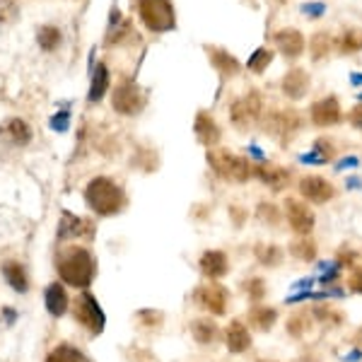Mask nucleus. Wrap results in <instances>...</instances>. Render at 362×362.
<instances>
[{"label":"nucleus","instance_id":"3","mask_svg":"<svg viewBox=\"0 0 362 362\" xmlns=\"http://www.w3.org/2000/svg\"><path fill=\"white\" fill-rule=\"evenodd\" d=\"M208 162H210V167L215 169L218 177H223L227 181H235V184H244V181L254 174V167H251V162L247 157H239L223 148L208 150Z\"/></svg>","mask_w":362,"mask_h":362},{"label":"nucleus","instance_id":"39","mask_svg":"<svg viewBox=\"0 0 362 362\" xmlns=\"http://www.w3.org/2000/svg\"><path fill=\"white\" fill-rule=\"evenodd\" d=\"M314 314H317L319 319H324V321H334V324H341L343 321V314H338V312H334V309H326V307H317L314 309Z\"/></svg>","mask_w":362,"mask_h":362},{"label":"nucleus","instance_id":"7","mask_svg":"<svg viewBox=\"0 0 362 362\" xmlns=\"http://www.w3.org/2000/svg\"><path fill=\"white\" fill-rule=\"evenodd\" d=\"M75 319L80 321V324L85 326L90 334H102L104 331V324H107V317H104L102 307H99L97 297L90 295V293H83L78 300V305H75Z\"/></svg>","mask_w":362,"mask_h":362},{"label":"nucleus","instance_id":"29","mask_svg":"<svg viewBox=\"0 0 362 362\" xmlns=\"http://www.w3.org/2000/svg\"><path fill=\"white\" fill-rule=\"evenodd\" d=\"M256 259L261 261L264 266H280L283 264V251H280V247H276V244H259L256 247Z\"/></svg>","mask_w":362,"mask_h":362},{"label":"nucleus","instance_id":"15","mask_svg":"<svg viewBox=\"0 0 362 362\" xmlns=\"http://www.w3.org/2000/svg\"><path fill=\"white\" fill-rule=\"evenodd\" d=\"M309 90V75L302 68L288 70V75L283 78V95L288 99H302Z\"/></svg>","mask_w":362,"mask_h":362},{"label":"nucleus","instance_id":"12","mask_svg":"<svg viewBox=\"0 0 362 362\" xmlns=\"http://www.w3.org/2000/svg\"><path fill=\"white\" fill-rule=\"evenodd\" d=\"M309 116H312V124L319 126V128L336 126L338 121H341V104H338L336 97H324V99H319V102L312 104Z\"/></svg>","mask_w":362,"mask_h":362},{"label":"nucleus","instance_id":"32","mask_svg":"<svg viewBox=\"0 0 362 362\" xmlns=\"http://www.w3.org/2000/svg\"><path fill=\"white\" fill-rule=\"evenodd\" d=\"M39 46H42L44 51H54L58 44H61V29L56 27H42L39 29Z\"/></svg>","mask_w":362,"mask_h":362},{"label":"nucleus","instance_id":"27","mask_svg":"<svg viewBox=\"0 0 362 362\" xmlns=\"http://www.w3.org/2000/svg\"><path fill=\"white\" fill-rule=\"evenodd\" d=\"M338 49L343 51V54H358L362 51V29L358 27H350L346 32L341 34V39H338Z\"/></svg>","mask_w":362,"mask_h":362},{"label":"nucleus","instance_id":"19","mask_svg":"<svg viewBox=\"0 0 362 362\" xmlns=\"http://www.w3.org/2000/svg\"><path fill=\"white\" fill-rule=\"evenodd\" d=\"M210 61H213V66L218 68V73L223 75V78H235L239 73V61L232 54H227V51L218 49V46H206Z\"/></svg>","mask_w":362,"mask_h":362},{"label":"nucleus","instance_id":"33","mask_svg":"<svg viewBox=\"0 0 362 362\" xmlns=\"http://www.w3.org/2000/svg\"><path fill=\"white\" fill-rule=\"evenodd\" d=\"M271 61H273L271 51L259 49L256 54H251V58H249V70H251V73H256V75H261L268 66H271Z\"/></svg>","mask_w":362,"mask_h":362},{"label":"nucleus","instance_id":"11","mask_svg":"<svg viewBox=\"0 0 362 362\" xmlns=\"http://www.w3.org/2000/svg\"><path fill=\"white\" fill-rule=\"evenodd\" d=\"M285 213H288V223L297 232V235L309 237V232L314 230V213H312V208L305 206L302 201L288 198V201H285Z\"/></svg>","mask_w":362,"mask_h":362},{"label":"nucleus","instance_id":"24","mask_svg":"<svg viewBox=\"0 0 362 362\" xmlns=\"http://www.w3.org/2000/svg\"><path fill=\"white\" fill-rule=\"evenodd\" d=\"M109 90V70L104 63H97L95 75H92V87H90V102H99Z\"/></svg>","mask_w":362,"mask_h":362},{"label":"nucleus","instance_id":"1","mask_svg":"<svg viewBox=\"0 0 362 362\" xmlns=\"http://www.w3.org/2000/svg\"><path fill=\"white\" fill-rule=\"evenodd\" d=\"M97 264L95 256L87 249H73L70 254L58 261V276L66 285H73L75 290H87L95 280Z\"/></svg>","mask_w":362,"mask_h":362},{"label":"nucleus","instance_id":"13","mask_svg":"<svg viewBox=\"0 0 362 362\" xmlns=\"http://www.w3.org/2000/svg\"><path fill=\"white\" fill-rule=\"evenodd\" d=\"M273 42H276L280 54H285L288 58H300L302 51H305V37H302V32L295 27L278 29V32L273 34Z\"/></svg>","mask_w":362,"mask_h":362},{"label":"nucleus","instance_id":"25","mask_svg":"<svg viewBox=\"0 0 362 362\" xmlns=\"http://www.w3.org/2000/svg\"><path fill=\"white\" fill-rule=\"evenodd\" d=\"M191 334H194V338L201 346H208V343H213L215 336H218V326L210 319H196V321H191Z\"/></svg>","mask_w":362,"mask_h":362},{"label":"nucleus","instance_id":"4","mask_svg":"<svg viewBox=\"0 0 362 362\" xmlns=\"http://www.w3.org/2000/svg\"><path fill=\"white\" fill-rule=\"evenodd\" d=\"M138 15L150 32H169L177 27L174 5L169 0H138Z\"/></svg>","mask_w":362,"mask_h":362},{"label":"nucleus","instance_id":"16","mask_svg":"<svg viewBox=\"0 0 362 362\" xmlns=\"http://www.w3.org/2000/svg\"><path fill=\"white\" fill-rule=\"evenodd\" d=\"M194 131H196V138L201 140L206 148H213V145L220 143V126L213 121V116H208L206 112H201L196 116V124H194Z\"/></svg>","mask_w":362,"mask_h":362},{"label":"nucleus","instance_id":"9","mask_svg":"<svg viewBox=\"0 0 362 362\" xmlns=\"http://www.w3.org/2000/svg\"><path fill=\"white\" fill-rule=\"evenodd\" d=\"M112 104H114V109L119 114L133 116V114H138L140 109H143L145 99H143V92L138 90L136 83H121L119 87H116Z\"/></svg>","mask_w":362,"mask_h":362},{"label":"nucleus","instance_id":"8","mask_svg":"<svg viewBox=\"0 0 362 362\" xmlns=\"http://www.w3.org/2000/svg\"><path fill=\"white\" fill-rule=\"evenodd\" d=\"M194 300L198 307H203L206 312H210L213 317H223L227 312V302H230V293L218 283L201 285L194 293Z\"/></svg>","mask_w":362,"mask_h":362},{"label":"nucleus","instance_id":"28","mask_svg":"<svg viewBox=\"0 0 362 362\" xmlns=\"http://www.w3.org/2000/svg\"><path fill=\"white\" fill-rule=\"evenodd\" d=\"M46 362H90L85 358V353H80L78 348L73 346H58L49 353Z\"/></svg>","mask_w":362,"mask_h":362},{"label":"nucleus","instance_id":"41","mask_svg":"<svg viewBox=\"0 0 362 362\" xmlns=\"http://www.w3.org/2000/svg\"><path fill=\"white\" fill-rule=\"evenodd\" d=\"M348 288L353 290V293H360V295H362V266H360V268H355V271L350 273Z\"/></svg>","mask_w":362,"mask_h":362},{"label":"nucleus","instance_id":"2","mask_svg":"<svg viewBox=\"0 0 362 362\" xmlns=\"http://www.w3.org/2000/svg\"><path fill=\"white\" fill-rule=\"evenodd\" d=\"M85 201L97 215L109 218V215H116L121 208H124V191H121V186L114 184L112 179L97 177V179H92L90 184H87Z\"/></svg>","mask_w":362,"mask_h":362},{"label":"nucleus","instance_id":"42","mask_svg":"<svg viewBox=\"0 0 362 362\" xmlns=\"http://www.w3.org/2000/svg\"><path fill=\"white\" fill-rule=\"evenodd\" d=\"M326 5L324 3H309V5H302V13H307V17H312V20H317V17L324 15Z\"/></svg>","mask_w":362,"mask_h":362},{"label":"nucleus","instance_id":"18","mask_svg":"<svg viewBox=\"0 0 362 362\" xmlns=\"http://www.w3.org/2000/svg\"><path fill=\"white\" fill-rule=\"evenodd\" d=\"M225 343H227V348H230V353H244V350H249L251 346L249 329L239 319H235L225 331Z\"/></svg>","mask_w":362,"mask_h":362},{"label":"nucleus","instance_id":"31","mask_svg":"<svg viewBox=\"0 0 362 362\" xmlns=\"http://www.w3.org/2000/svg\"><path fill=\"white\" fill-rule=\"evenodd\" d=\"M8 133L10 138H13L15 145H27L29 140H32V128H29L22 119H13L8 124Z\"/></svg>","mask_w":362,"mask_h":362},{"label":"nucleus","instance_id":"47","mask_svg":"<svg viewBox=\"0 0 362 362\" xmlns=\"http://www.w3.org/2000/svg\"><path fill=\"white\" fill-rule=\"evenodd\" d=\"M273 3H278V5H283V3H285V0H273Z\"/></svg>","mask_w":362,"mask_h":362},{"label":"nucleus","instance_id":"17","mask_svg":"<svg viewBox=\"0 0 362 362\" xmlns=\"http://www.w3.org/2000/svg\"><path fill=\"white\" fill-rule=\"evenodd\" d=\"M254 174L264 181L266 186H271L273 191H283L285 186L290 184V172L285 167H278V165H261V167H254Z\"/></svg>","mask_w":362,"mask_h":362},{"label":"nucleus","instance_id":"6","mask_svg":"<svg viewBox=\"0 0 362 362\" xmlns=\"http://www.w3.org/2000/svg\"><path fill=\"white\" fill-rule=\"evenodd\" d=\"M261 114H264V102H261V95L256 90H251L244 97H239L230 107V121L242 133L249 131V128L261 119Z\"/></svg>","mask_w":362,"mask_h":362},{"label":"nucleus","instance_id":"5","mask_svg":"<svg viewBox=\"0 0 362 362\" xmlns=\"http://www.w3.org/2000/svg\"><path fill=\"white\" fill-rule=\"evenodd\" d=\"M264 128L268 136H273L278 143L288 145L290 140L297 136V131L302 128V116L295 109H276L266 116Z\"/></svg>","mask_w":362,"mask_h":362},{"label":"nucleus","instance_id":"37","mask_svg":"<svg viewBox=\"0 0 362 362\" xmlns=\"http://www.w3.org/2000/svg\"><path fill=\"white\" fill-rule=\"evenodd\" d=\"M259 218L264 220V223H271V225H278L280 223L278 208L271 206V203H261V206H259Z\"/></svg>","mask_w":362,"mask_h":362},{"label":"nucleus","instance_id":"44","mask_svg":"<svg viewBox=\"0 0 362 362\" xmlns=\"http://www.w3.org/2000/svg\"><path fill=\"white\" fill-rule=\"evenodd\" d=\"M3 314H5V319H8V324H15L17 314L13 312V309H3Z\"/></svg>","mask_w":362,"mask_h":362},{"label":"nucleus","instance_id":"21","mask_svg":"<svg viewBox=\"0 0 362 362\" xmlns=\"http://www.w3.org/2000/svg\"><path fill=\"white\" fill-rule=\"evenodd\" d=\"M85 227H87L85 220H80L78 215L66 210V213L61 215V225H58V239H73V237L85 235Z\"/></svg>","mask_w":362,"mask_h":362},{"label":"nucleus","instance_id":"48","mask_svg":"<svg viewBox=\"0 0 362 362\" xmlns=\"http://www.w3.org/2000/svg\"><path fill=\"white\" fill-rule=\"evenodd\" d=\"M261 362H273V360H261Z\"/></svg>","mask_w":362,"mask_h":362},{"label":"nucleus","instance_id":"22","mask_svg":"<svg viewBox=\"0 0 362 362\" xmlns=\"http://www.w3.org/2000/svg\"><path fill=\"white\" fill-rule=\"evenodd\" d=\"M3 276L15 293H27L29 283H27V276H25V268L17 264V261H8V264H3Z\"/></svg>","mask_w":362,"mask_h":362},{"label":"nucleus","instance_id":"20","mask_svg":"<svg viewBox=\"0 0 362 362\" xmlns=\"http://www.w3.org/2000/svg\"><path fill=\"white\" fill-rule=\"evenodd\" d=\"M44 302H46V309H49L51 317H63L68 312V295H66V288L63 285H49L46 288V295H44Z\"/></svg>","mask_w":362,"mask_h":362},{"label":"nucleus","instance_id":"45","mask_svg":"<svg viewBox=\"0 0 362 362\" xmlns=\"http://www.w3.org/2000/svg\"><path fill=\"white\" fill-rule=\"evenodd\" d=\"M358 165V160H355V157H350V160H343L341 165H338V169H346V167H355Z\"/></svg>","mask_w":362,"mask_h":362},{"label":"nucleus","instance_id":"23","mask_svg":"<svg viewBox=\"0 0 362 362\" xmlns=\"http://www.w3.org/2000/svg\"><path fill=\"white\" fill-rule=\"evenodd\" d=\"M276 319H278V312L276 309H271V307H254L249 312V321H251V326L254 329H259V331H271L273 329V324H276Z\"/></svg>","mask_w":362,"mask_h":362},{"label":"nucleus","instance_id":"38","mask_svg":"<svg viewBox=\"0 0 362 362\" xmlns=\"http://www.w3.org/2000/svg\"><path fill=\"white\" fill-rule=\"evenodd\" d=\"M314 150H317V155L321 157V162H329L331 157H334V143H329L326 138L317 140V145H314Z\"/></svg>","mask_w":362,"mask_h":362},{"label":"nucleus","instance_id":"30","mask_svg":"<svg viewBox=\"0 0 362 362\" xmlns=\"http://www.w3.org/2000/svg\"><path fill=\"white\" fill-rule=\"evenodd\" d=\"M290 254L300 261H314L317 259V244L312 239H297V242L290 244Z\"/></svg>","mask_w":362,"mask_h":362},{"label":"nucleus","instance_id":"34","mask_svg":"<svg viewBox=\"0 0 362 362\" xmlns=\"http://www.w3.org/2000/svg\"><path fill=\"white\" fill-rule=\"evenodd\" d=\"M20 10H17V3L15 0H0V27L10 25V22L17 20Z\"/></svg>","mask_w":362,"mask_h":362},{"label":"nucleus","instance_id":"35","mask_svg":"<svg viewBox=\"0 0 362 362\" xmlns=\"http://www.w3.org/2000/svg\"><path fill=\"white\" fill-rule=\"evenodd\" d=\"M247 293H249V297H251V302H261L264 300V295H266V283L261 278H251V280H247Z\"/></svg>","mask_w":362,"mask_h":362},{"label":"nucleus","instance_id":"43","mask_svg":"<svg viewBox=\"0 0 362 362\" xmlns=\"http://www.w3.org/2000/svg\"><path fill=\"white\" fill-rule=\"evenodd\" d=\"M348 121H350V126H353V128L362 131V104H358V107L348 114Z\"/></svg>","mask_w":362,"mask_h":362},{"label":"nucleus","instance_id":"10","mask_svg":"<svg viewBox=\"0 0 362 362\" xmlns=\"http://www.w3.org/2000/svg\"><path fill=\"white\" fill-rule=\"evenodd\" d=\"M300 194L307 198L309 203H329L331 198L336 196V189L331 181H326L324 177H317V174H309V177L300 179Z\"/></svg>","mask_w":362,"mask_h":362},{"label":"nucleus","instance_id":"14","mask_svg":"<svg viewBox=\"0 0 362 362\" xmlns=\"http://www.w3.org/2000/svg\"><path fill=\"white\" fill-rule=\"evenodd\" d=\"M198 266H201L203 276L210 280L223 278V276H227V271H230V261H227L225 251H218V249L206 251V254L201 256V261H198Z\"/></svg>","mask_w":362,"mask_h":362},{"label":"nucleus","instance_id":"36","mask_svg":"<svg viewBox=\"0 0 362 362\" xmlns=\"http://www.w3.org/2000/svg\"><path fill=\"white\" fill-rule=\"evenodd\" d=\"M307 329H309V317H307V314H297V317H293L288 321V334L290 336L300 338Z\"/></svg>","mask_w":362,"mask_h":362},{"label":"nucleus","instance_id":"46","mask_svg":"<svg viewBox=\"0 0 362 362\" xmlns=\"http://www.w3.org/2000/svg\"><path fill=\"white\" fill-rule=\"evenodd\" d=\"M353 85H362V75H353Z\"/></svg>","mask_w":362,"mask_h":362},{"label":"nucleus","instance_id":"40","mask_svg":"<svg viewBox=\"0 0 362 362\" xmlns=\"http://www.w3.org/2000/svg\"><path fill=\"white\" fill-rule=\"evenodd\" d=\"M68 124H70V114L68 112H61V114H56L54 119H51V128L58 131V133L68 131Z\"/></svg>","mask_w":362,"mask_h":362},{"label":"nucleus","instance_id":"26","mask_svg":"<svg viewBox=\"0 0 362 362\" xmlns=\"http://www.w3.org/2000/svg\"><path fill=\"white\" fill-rule=\"evenodd\" d=\"M309 49H312V58L314 61H321V58H326L331 54V49H334V37H331L326 29H321L312 37V42H309Z\"/></svg>","mask_w":362,"mask_h":362}]
</instances>
